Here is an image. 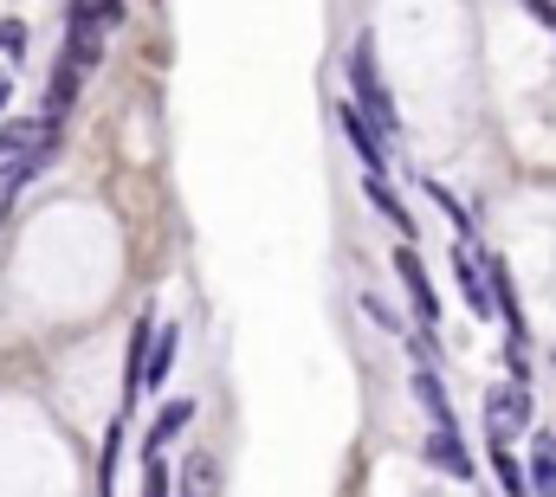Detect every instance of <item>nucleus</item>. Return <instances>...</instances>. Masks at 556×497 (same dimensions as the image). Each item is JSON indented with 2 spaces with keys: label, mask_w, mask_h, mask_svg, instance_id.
Returning a JSON list of instances; mask_svg holds the SVG:
<instances>
[{
  "label": "nucleus",
  "mask_w": 556,
  "mask_h": 497,
  "mask_svg": "<svg viewBox=\"0 0 556 497\" xmlns=\"http://www.w3.org/2000/svg\"><path fill=\"white\" fill-rule=\"evenodd\" d=\"M350 104L376 124L382 142L402 136V117H395V98H389V85H382V72H376V39H369V33L350 46Z\"/></svg>",
  "instance_id": "f257e3e1"
},
{
  "label": "nucleus",
  "mask_w": 556,
  "mask_h": 497,
  "mask_svg": "<svg viewBox=\"0 0 556 497\" xmlns=\"http://www.w3.org/2000/svg\"><path fill=\"white\" fill-rule=\"evenodd\" d=\"M0 52H7V59L26 52V26H20V20H0Z\"/></svg>",
  "instance_id": "aec40b11"
},
{
  "label": "nucleus",
  "mask_w": 556,
  "mask_h": 497,
  "mask_svg": "<svg viewBox=\"0 0 556 497\" xmlns=\"http://www.w3.org/2000/svg\"><path fill=\"white\" fill-rule=\"evenodd\" d=\"M65 65L85 78V72H98L104 65V33H91L85 20H65Z\"/></svg>",
  "instance_id": "9d476101"
},
{
  "label": "nucleus",
  "mask_w": 556,
  "mask_h": 497,
  "mask_svg": "<svg viewBox=\"0 0 556 497\" xmlns=\"http://www.w3.org/2000/svg\"><path fill=\"white\" fill-rule=\"evenodd\" d=\"M415 400L427 407V420H433V426H453V407H446V387H440V374H433V369H415Z\"/></svg>",
  "instance_id": "2eb2a0df"
},
{
  "label": "nucleus",
  "mask_w": 556,
  "mask_h": 497,
  "mask_svg": "<svg viewBox=\"0 0 556 497\" xmlns=\"http://www.w3.org/2000/svg\"><path fill=\"white\" fill-rule=\"evenodd\" d=\"M395 278H402V291H408V304H415L420 330H440V297H433V284H427V265H420L415 246H395Z\"/></svg>",
  "instance_id": "7ed1b4c3"
},
{
  "label": "nucleus",
  "mask_w": 556,
  "mask_h": 497,
  "mask_svg": "<svg viewBox=\"0 0 556 497\" xmlns=\"http://www.w3.org/2000/svg\"><path fill=\"white\" fill-rule=\"evenodd\" d=\"M525 479H531V497H556V433H538Z\"/></svg>",
  "instance_id": "f8f14e48"
},
{
  "label": "nucleus",
  "mask_w": 556,
  "mask_h": 497,
  "mask_svg": "<svg viewBox=\"0 0 556 497\" xmlns=\"http://www.w3.org/2000/svg\"><path fill=\"white\" fill-rule=\"evenodd\" d=\"M427 194H433V207H440V214H446V220L459 227V240H472V220H466V207H459V201H453V194H446L440 181H427Z\"/></svg>",
  "instance_id": "6ab92c4d"
},
{
  "label": "nucleus",
  "mask_w": 556,
  "mask_h": 497,
  "mask_svg": "<svg viewBox=\"0 0 556 497\" xmlns=\"http://www.w3.org/2000/svg\"><path fill=\"white\" fill-rule=\"evenodd\" d=\"M492 472H498L505 497H531V479H525V466L511 459V446H492Z\"/></svg>",
  "instance_id": "f3484780"
},
{
  "label": "nucleus",
  "mask_w": 556,
  "mask_h": 497,
  "mask_svg": "<svg viewBox=\"0 0 556 497\" xmlns=\"http://www.w3.org/2000/svg\"><path fill=\"white\" fill-rule=\"evenodd\" d=\"M175 497H220V459L214 453H188L175 472Z\"/></svg>",
  "instance_id": "1a4fd4ad"
},
{
  "label": "nucleus",
  "mask_w": 556,
  "mask_h": 497,
  "mask_svg": "<svg viewBox=\"0 0 556 497\" xmlns=\"http://www.w3.org/2000/svg\"><path fill=\"white\" fill-rule=\"evenodd\" d=\"M453 278H459V291H466L472 317H492V310H498V297H492V278H485V265H479V258H472L466 246H453Z\"/></svg>",
  "instance_id": "423d86ee"
},
{
  "label": "nucleus",
  "mask_w": 556,
  "mask_h": 497,
  "mask_svg": "<svg viewBox=\"0 0 556 497\" xmlns=\"http://www.w3.org/2000/svg\"><path fill=\"white\" fill-rule=\"evenodd\" d=\"M175 349H181V330H175V323H155V349H149V394L168 381V369H175Z\"/></svg>",
  "instance_id": "4468645a"
},
{
  "label": "nucleus",
  "mask_w": 556,
  "mask_h": 497,
  "mask_svg": "<svg viewBox=\"0 0 556 497\" xmlns=\"http://www.w3.org/2000/svg\"><path fill=\"white\" fill-rule=\"evenodd\" d=\"M188 420H194V400H162V413L149 420V439H142V459H149V453L162 459V446H175V439L188 433Z\"/></svg>",
  "instance_id": "0eeeda50"
},
{
  "label": "nucleus",
  "mask_w": 556,
  "mask_h": 497,
  "mask_svg": "<svg viewBox=\"0 0 556 497\" xmlns=\"http://www.w3.org/2000/svg\"><path fill=\"white\" fill-rule=\"evenodd\" d=\"M525 7H531V20H538L544 33H556V0H525Z\"/></svg>",
  "instance_id": "412c9836"
},
{
  "label": "nucleus",
  "mask_w": 556,
  "mask_h": 497,
  "mask_svg": "<svg viewBox=\"0 0 556 497\" xmlns=\"http://www.w3.org/2000/svg\"><path fill=\"white\" fill-rule=\"evenodd\" d=\"M363 188H369V201H376V207L389 214V227H402V233L415 240V220H408V207L395 201V188H389V175H363Z\"/></svg>",
  "instance_id": "dca6fc26"
},
{
  "label": "nucleus",
  "mask_w": 556,
  "mask_h": 497,
  "mask_svg": "<svg viewBox=\"0 0 556 497\" xmlns=\"http://www.w3.org/2000/svg\"><path fill=\"white\" fill-rule=\"evenodd\" d=\"M33 136H39V124H0V188L20 181V162L33 155Z\"/></svg>",
  "instance_id": "9b49d317"
},
{
  "label": "nucleus",
  "mask_w": 556,
  "mask_h": 497,
  "mask_svg": "<svg viewBox=\"0 0 556 497\" xmlns=\"http://www.w3.org/2000/svg\"><path fill=\"white\" fill-rule=\"evenodd\" d=\"M427 466H440L446 479H472V453L459 446V426H433L427 433Z\"/></svg>",
  "instance_id": "6e6552de"
},
{
  "label": "nucleus",
  "mask_w": 556,
  "mask_h": 497,
  "mask_svg": "<svg viewBox=\"0 0 556 497\" xmlns=\"http://www.w3.org/2000/svg\"><path fill=\"white\" fill-rule=\"evenodd\" d=\"M124 13H130L124 0H72V20H85V26H91V33H104V39L124 26Z\"/></svg>",
  "instance_id": "ddd939ff"
},
{
  "label": "nucleus",
  "mask_w": 556,
  "mask_h": 497,
  "mask_svg": "<svg viewBox=\"0 0 556 497\" xmlns=\"http://www.w3.org/2000/svg\"><path fill=\"white\" fill-rule=\"evenodd\" d=\"M337 124H343V142H350V149L363 155V168H369V175H389V142L376 136V124H369V117H363V111H356L350 98L337 104Z\"/></svg>",
  "instance_id": "20e7f679"
},
{
  "label": "nucleus",
  "mask_w": 556,
  "mask_h": 497,
  "mask_svg": "<svg viewBox=\"0 0 556 497\" xmlns=\"http://www.w3.org/2000/svg\"><path fill=\"white\" fill-rule=\"evenodd\" d=\"M485 433H492V446H511L518 433H531V387H525V374L485 387Z\"/></svg>",
  "instance_id": "f03ea898"
},
{
  "label": "nucleus",
  "mask_w": 556,
  "mask_h": 497,
  "mask_svg": "<svg viewBox=\"0 0 556 497\" xmlns=\"http://www.w3.org/2000/svg\"><path fill=\"white\" fill-rule=\"evenodd\" d=\"M7 104H13V72L0 65V111H7Z\"/></svg>",
  "instance_id": "4be33fe9"
},
{
  "label": "nucleus",
  "mask_w": 556,
  "mask_h": 497,
  "mask_svg": "<svg viewBox=\"0 0 556 497\" xmlns=\"http://www.w3.org/2000/svg\"><path fill=\"white\" fill-rule=\"evenodd\" d=\"M142 497H175V472H168L155 453L142 459Z\"/></svg>",
  "instance_id": "a211bd4d"
},
{
  "label": "nucleus",
  "mask_w": 556,
  "mask_h": 497,
  "mask_svg": "<svg viewBox=\"0 0 556 497\" xmlns=\"http://www.w3.org/2000/svg\"><path fill=\"white\" fill-rule=\"evenodd\" d=\"M149 336H155V317L142 310L137 330H130V362H124V407H137L149 394Z\"/></svg>",
  "instance_id": "39448f33"
}]
</instances>
